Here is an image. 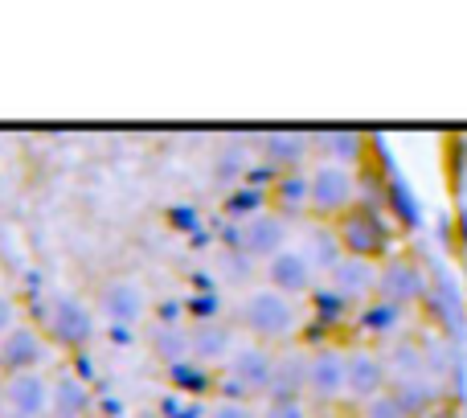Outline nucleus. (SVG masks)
<instances>
[{
	"instance_id": "nucleus-1",
	"label": "nucleus",
	"mask_w": 467,
	"mask_h": 418,
	"mask_svg": "<svg viewBox=\"0 0 467 418\" xmlns=\"http://www.w3.org/2000/svg\"><path fill=\"white\" fill-rule=\"evenodd\" d=\"M234 329L266 349H287L304 332V304L279 296L275 287H250L234 312Z\"/></svg>"
},
{
	"instance_id": "nucleus-2",
	"label": "nucleus",
	"mask_w": 467,
	"mask_h": 418,
	"mask_svg": "<svg viewBox=\"0 0 467 418\" xmlns=\"http://www.w3.org/2000/svg\"><path fill=\"white\" fill-rule=\"evenodd\" d=\"M332 234L340 242V255L357 263H386L394 255V222L373 205H353L345 217L332 222Z\"/></svg>"
},
{
	"instance_id": "nucleus-3",
	"label": "nucleus",
	"mask_w": 467,
	"mask_h": 418,
	"mask_svg": "<svg viewBox=\"0 0 467 418\" xmlns=\"http://www.w3.org/2000/svg\"><path fill=\"white\" fill-rule=\"evenodd\" d=\"M353 205H361V177L337 161H312L307 169V217L332 225Z\"/></svg>"
},
{
	"instance_id": "nucleus-4",
	"label": "nucleus",
	"mask_w": 467,
	"mask_h": 418,
	"mask_svg": "<svg viewBox=\"0 0 467 418\" xmlns=\"http://www.w3.org/2000/svg\"><path fill=\"white\" fill-rule=\"evenodd\" d=\"M348 394V345H316L307 349V373H304V398L307 406H340Z\"/></svg>"
},
{
	"instance_id": "nucleus-5",
	"label": "nucleus",
	"mask_w": 467,
	"mask_h": 418,
	"mask_svg": "<svg viewBox=\"0 0 467 418\" xmlns=\"http://www.w3.org/2000/svg\"><path fill=\"white\" fill-rule=\"evenodd\" d=\"M431 291V279L427 271H422V263L414 255H389L386 263H378V287H373V299H381V304L398 308V312H410V308H419L422 299H427Z\"/></svg>"
},
{
	"instance_id": "nucleus-6",
	"label": "nucleus",
	"mask_w": 467,
	"mask_h": 418,
	"mask_svg": "<svg viewBox=\"0 0 467 418\" xmlns=\"http://www.w3.org/2000/svg\"><path fill=\"white\" fill-rule=\"evenodd\" d=\"M271 370H275V349L254 345V340H238L230 361L222 365V378L234 390L230 398L254 402V398H266V390H271Z\"/></svg>"
},
{
	"instance_id": "nucleus-7",
	"label": "nucleus",
	"mask_w": 467,
	"mask_h": 418,
	"mask_svg": "<svg viewBox=\"0 0 467 418\" xmlns=\"http://www.w3.org/2000/svg\"><path fill=\"white\" fill-rule=\"evenodd\" d=\"M41 332L54 349H87L95 340V312L78 296H54L46 308Z\"/></svg>"
},
{
	"instance_id": "nucleus-8",
	"label": "nucleus",
	"mask_w": 467,
	"mask_h": 418,
	"mask_svg": "<svg viewBox=\"0 0 467 418\" xmlns=\"http://www.w3.org/2000/svg\"><path fill=\"white\" fill-rule=\"evenodd\" d=\"M389 390V357L378 345H348V394L345 402L361 411Z\"/></svg>"
},
{
	"instance_id": "nucleus-9",
	"label": "nucleus",
	"mask_w": 467,
	"mask_h": 418,
	"mask_svg": "<svg viewBox=\"0 0 467 418\" xmlns=\"http://www.w3.org/2000/svg\"><path fill=\"white\" fill-rule=\"evenodd\" d=\"M320 275H316L312 258L304 255V246H283L279 255H271L263 263V287H275L287 299H304L316 291Z\"/></svg>"
},
{
	"instance_id": "nucleus-10",
	"label": "nucleus",
	"mask_w": 467,
	"mask_h": 418,
	"mask_svg": "<svg viewBox=\"0 0 467 418\" xmlns=\"http://www.w3.org/2000/svg\"><path fill=\"white\" fill-rule=\"evenodd\" d=\"M54 345L46 340L41 324H21L16 320L13 329L0 337V365L8 373H41V365L49 361Z\"/></svg>"
},
{
	"instance_id": "nucleus-11",
	"label": "nucleus",
	"mask_w": 467,
	"mask_h": 418,
	"mask_svg": "<svg viewBox=\"0 0 467 418\" xmlns=\"http://www.w3.org/2000/svg\"><path fill=\"white\" fill-rule=\"evenodd\" d=\"M99 312L115 324H140L148 312L144 283L131 279V275H111V279H103V287H99Z\"/></svg>"
},
{
	"instance_id": "nucleus-12",
	"label": "nucleus",
	"mask_w": 467,
	"mask_h": 418,
	"mask_svg": "<svg viewBox=\"0 0 467 418\" xmlns=\"http://www.w3.org/2000/svg\"><path fill=\"white\" fill-rule=\"evenodd\" d=\"M324 287L345 308H365L373 299V287H378V266L357 263V258H340V263L324 275Z\"/></svg>"
},
{
	"instance_id": "nucleus-13",
	"label": "nucleus",
	"mask_w": 467,
	"mask_h": 418,
	"mask_svg": "<svg viewBox=\"0 0 467 418\" xmlns=\"http://www.w3.org/2000/svg\"><path fill=\"white\" fill-rule=\"evenodd\" d=\"M0 402L8 418H41L49 414V378L41 373H8L0 386Z\"/></svg>"
},
{
	"instance_id": "nucleus-14",
	"label": "nucleus",
	"mask_w": 467,
	"mask_h": 418,
	"mask_svg": "<svg viewBox=\"0 0 467 418\" xmlns=\"http://www.w3.org/2000/svg\"><path fill=\"white\" fill-rule=\"evenodd\" d=\"M238 349V329L226 320H197L189 324V357L202 365H226Z\"/></svg>"
},
{
	"instance_id": "nucleus-15",
	"label": "nucleus",
	"mask_w": 467,
	"mask_h": 418,
	"mask_svg": "<svg viewBox=\"0 0 467 418\" xmlns=\"http://www.w3.org/2000/svg\"><path fill=\"white\" fill-rule=\"evenodd\" d=\"M283 246H291V225H287V217H279L275 209L246 217V225H242V250H246L250 258H263V263H266V258L279 255Z\"/></svg>"
},
{
	"instance_id": "nucleus-16",
	"label": "nucleus",
	"mask_w": 467,
	"mask_h": 418,
	"mask_svg": "<svg viewBox=\"0 0 467 418\" xmlns=\"http://www.w3.org/2000/svg\"><path fill=\"white\" fill-rule=\"evenodd\" d=\"M389 394H394V402L410 418H431L439 411V402H443V386H439L435 378H427V373L394 378L389 381Z\"/></svg>"
},
{
	"instance_id": "nucleus-17",
	"label": "nucleus",
	"mask_w": 467,
	"mask_h": 418,
	"mask_svg": "<svg viewBox=\"0 0 467 418\" xmlns=\"http://www.w3.org/2000/svg\"><path fill=\"white\" fill-rule=\"evenodd\" d=\"M304 373H307V349H299V345L275 349V370H271L266 398H304Z\"/></svg>"
},
{
	"instance_id": "nucleus-18",
	"label": "nucleus",
	"mask_w": 467,
	"mask_h": 418,
	"mask_svg": "<svg viewBox=\"0 0 467 418\" xmlns=\"http://www.w3.org/2000/svg\"><path fill=\"white\" fill-rule=\"evenodd\" d=\"M263 161L279 172H304L307 161H312V140L296 136V131H275V136L263 140Z\"/></svg>"
},
{
	"instance_id": "nucleus-19",
	"label": "nucleus",
	"mask_w": 467,
	"mask_h": 418,
	"mask_svg": "<svg viewBox=\"0 0 467 418\" xmlns=\"http://www.w3.org/2000/svg\"><path fill=\"white\" fill-rule=\"evenodd\" d=\"M90 406H95V394L78 373H57L49 381V414L54 418H87Z\"/></svg>"
},
{
	"instance_id": "nucleus-20",
	"label": "nucleus",
	"mask_w": 467,
	"mask_h": 418,
	"mask_svg": "<svg viewBox=\"0 0 467 418\" xmlns=\"http://www.w3.org/2000/svg\"><path fill=\"white\" fill-rule=\"evenodd\" d=\"M271 209L279 217H307V169L279 172L271 185Z\"/></svg>"
},
{
	"instance_id": "nucleus-21",
	"label": "nucleus",
	"mask_w": 467,
	"mask_h": 418,
	"mask_svg": "<svg viewBox=\"0 0 467 418\" xmlns=\"http://www.w3.org/2000/svg\"><path fill=\"white\" fill-rule=\"evenodd\" d=\"M304 255L312 258V266H316V275H328L332 266L340 263V242H337V234H332V225H324V222H312L307 225V234H304Z\"/></svg>"
},
{
	"instance_id": "nucleus-22",
	"label": "nucleus",
	"mask_w": 467,
	"mask_h": 418,
	"mask_svg": "<svg viewBox=\"0 0 467 418\" xmlns=\"http://www.w3.org/2000/svg\"><path fill=\"white\" fill-rule=\"evenodd\" d=\"M312 148L320 152V161H337V164L357 169V161L365 152V136L361 131H324V136L312 140Z\"/></svg>"
},
{
	"instance_id": "nucleus-23",
	"label": "nucleus",
	"mask_w": 467,
	"mask_h": 418,
	"mask_svg": "<svg viewBox=\"0 0 467 418\" xmlns=\"http://www.w3.org/2000/svg\"><path fill=\"white\" fill-rule=\"evenodd\" d=\"M148 340H152V353L161 357V361H185L189 357V329H177V324H156L152 332H148Z\"/></svg>"
},
{
	"instance_id": "nucleus-24",
	"label": "nucleus",
	"mask_w": 467,
	"mask_h": 418,
	"mask_svg": "<svg viewBox=\"0 0 467 418\" xmlns=\"http://www.w3.org/2000/svg\"><path fill=\"white\" fill-rule=\"evenodd\" d=\"M258 418H316L307 398H266L258 406Z\"/></svg>"
},
{
	"instance_id": "nucleus-25",
	"label": "nucleus",
	"mask_w": 467,
	"mask_h": 418,
	"mask_svg": "<svg viewBox=\"0 0 467 418\" xmlns=\"http://www.w3.org/2000/svg\"><path fill=\"white\" fill-rule=\"evenodd\" d=\"M205 418H258V406L242 402V398H218V402L205 411Z\"/></svg>"
},
{
	"instance_id": "nucleus-26",
	"label": "nucleus",
	"mask_w": 467,
	"mask_h": 418,
	"mask_svg": "<svg viewBox=\"0 0 467 418\" xmlns=\"http://www.w3.org/2000/svg\"><path fill=\"white\" fill-rule=\"evenodd\" d=\"M353 414H357V418H410V414L402 411V406L394 402V394H389V390H386L381 398H373V402H365L361 411H353Z\"/></svg>"
},
{
	"instance_id": "nucleus-27",
	"label": "nucleus",
	"mask_w": 467,
	"mask_h": 418,
	"mask_svg": "<svg viewBox=\"0 0 467 418\" xmlns=\"http://www.w3.org/2000/svg\"><path fill=\"white\" fill-rule=\"evenodd\" d=\"M13 324H16V299L8 296V291H0V337H5Z\"/></svg>"
},
{
	"instance_id": "nucleus-28",
	"label": "nucleus",
	"mask_w": 467,
	"mask_h": 418,
	"mask_svg": "<svg viewBox=\"0 0 467 418\" xmlns=\"http://www.w3.org/2000/svg\"><path fill=\"white\" fill-rule=\"evenodd\" d=\"M131 418H169V414H164V411H136Z\"/></svg>"
}]
</instances>
